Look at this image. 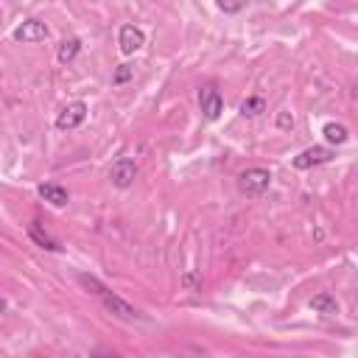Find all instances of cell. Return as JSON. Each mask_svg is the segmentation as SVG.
<instances>
[{"label": "cell", "instance_id": "19", "mask_svg": "<svg viewBox=\"0 0 358 358\" xmlns=\"http://www.w3.org/2000/svg\"><path fill=\"white\" fill-rule=\"evenodd\" d=\"M90 358H117V355H115V352H104V350H95V352L90 355Z\"/></svg>", "mask_w": 358, "mask_h": 358}, {"label": "cell", "instance_id": "12", "mask_svg": "<svg viewBox=\"0 0 358 358\" xmlns=\"http://www.w3.org/2000/svg\"><path fill=\"white\" fill-rule=\"evenodd\" d=\"M79 51H81V40H76V37H70V40H65V42H59V51H56V59H59L62 65H67V62H73V59L79 56Z\"/></svg>", "mask_w": 358, "mask_h": 358}, {"label": "cell", "instance_id": "14", "mask_svg": "<svg viewBox=\"0 0 358 358\" xmlns=\"http://www.w3.org/2000/svg\"><path fill=\"white\" fill-rule=\"evenodd\" d=\"M263 109H266V101L258 98V95H252V98H247V101L241 104V115H244V117H255V115H261Z\"/></svg>", "mask_w": 358, "mask_h": 358}, {"label": "cell", "instance_id": "15", "mask_svg": "<svg viewBox=\"0 0 358 358\" xmlns=\"http://www.w3.org/2000/svg\"><path fill=\"white\" fill-rule=\"evenodd\" d=\"M132 76H135V67H132V65H117L115 73H112V84H115V87H117V84H127Z\"/></svg>", "mask_w": 358, "mask_h": 358}, {"label": "cell", "instance_id": "11", "mask_svg": "<svg viewBox=\"0 0 358 358\" xmlns=\"http://www.w3.org/2000/svg\"><path fill=\"white\" fill-rule=\"evenodd\" d=\"M311 308H314L316 314H322V316H336V314H339V302H336V297H330V294L314 297V300H311Z\"/></svg>", "mask_w": 358, "mask_h": 358}, {"label": "cell", "instance_id": "1", "mask_svg": "<svg viewBox=\"0 0 358 358\" xmlns=\"http://www.w3.org/2000/svg\"><path fill=\"white\" fill-rule=\"evenodd\" d=\"M269 182H272V174L266 168H247L238 177V190L250 199H255V196H263L269 190Z\"/></svg>", "mask_w": 358, "mask_h": 358}, {"label": "cell", "instance_id": "7", "mask_svg": "<svg viewBox=\"0 0 358 358\" xmlns=\"http://www.w3.org/2000/svg\"><path fill=\"white\" fill-rule=\"evenodd\" d=\"M333 160V152L325 149V146H314V149H305L302 154L294 157V168L305 171V168H314V165H325Z\"/></svg>", "mask_w": 358, "mask_h": 358}, {"label": "cell", "instance_id": "10", "mask_svg": "<svg viewBox=\"0 0 358 358\" xmlns=\"http://www.w3.org/2000/svg\"><path fill=\"white\" fill-rule=\"evenodd\" d=\"M29 235H31V241H34V244H40V247L48 250V252H59V250H62V247L54 241V238L40 227V221H31V224H29Z\"/></svg>", "mask_w": 358, "mask_h": 358}, {"label": "cell", "instance_id": "18", "mask_svg": "<svg viewBox=\"0 0 358 358\" xmlns=\"http://www.w3.org/2000/svg\"><path fill=\"white\" fill-rule=\"evenodd\" d=\"M288 127H294V121L288 117V112H283V115H280V129H288Z\"/></svg>", "mask_w": 358, "mask_h": 358}, {"label": "cell", "instance_id": "13", "mask_svg": "<svg viewBox=\"0 0 358 358\" xmlns=\"http://www.w3.org/2000/svg\"><path fill=\"white\" fill-rule=\"evenodd\" d=\"M322 135H325V140H327V143H336V146L347 143V138H350L347 127H341V124H325Z\"/></svg>", "mask_w": 358, "mask_h": 358}, {"label": "cell", "instance_id": "17", "mask_svg": "<svg viewBox=\"0 0 358 358\" xmlns=\"http://www.w3.org/2000/svg\"><path fill=\"white\" fill-rule=\"evenodd\" d=\"M182 283H185L188 288H196V286H202V280H199L196 275H185V277H182Z\"/></svg>", "mask_w": 358, "mask_h": 358}, {"label": "cell", "instance_id": "3", "mask_svg": "<svg viewBox=\"0 0 358 358\" xmlns=\"http://www.w3.org/2000/svg\"><path fill=\"white\" fill-rule=\"evenodd\" d=\"M109 179H112V185H115V188H132V185H135V179H138V163H135V160H129V157H121V160H117V163L112 165Z\"/></svg>", "mask_w": 358, "mask_h": 358}, {"label": "cell", "instance_id": "20", "mask_svg": "<svg viewBox=\"0 0 358 358\" xmlns=\"http://www.w3.org/2000/svg\"><path fill=\"white\" fill-rule=\"evenodd\" d=\"M3 311H6V300L0 297V316H3Z\"/></svg>", "mask_w": 358, "mask_h": 358}, {"label": "cell", "instance_id": "9", "mask_svg": "<svg viewBox=\"0 0 358 358\" xmlns=\"http://www.w3.org/2000/svg\"><path fill=\"white\" fill-rule=\"evenodd\" d=\"M37 193H40L45 202H51L54 207H65V204L70 202L67 188H62V185H56V182H45V185H40V188H37Z\"/></svg>", "mask_w": 358, "mask_h": 358}, {"label": "cell", "instance_id": "4", "mask_svg": "<svg viewBox=\"0 0 358 358\" xmlns=\"http://www.w3.org/2000/svg\"><path fill=\"white\" fill-rule=\"evenodd\" d=\"M199 106H202V115L207 117V121H218V115L224 112V98L213 84H207L199 92Z\"/></svg>", "mask_w": 358, "mask_h": 358}, {"label": "cell", "instance_id": "5", "mask_svg": "<svg viewBox=\"0 0 358 358\" xmlns=\"http://www.w3.org/2000/svg\"><path fill=\"white\" fill-rule=\"evenodd\" d=\"M84 117H87V104H84V101H73V104H67V106L59 112L56 127H59L62 132H67V129H79V127L84 124Z\"/></svg>", "mask_w": 358, "mask_h": 358}, {"label": "cell", "instance_id": "8", "mask_svg": "<svg viewBox=\"0 0 358 358\" xmlns=\"http://www.w3.org/2000/svg\"><path fill=\"white\" fill-rule=\"evenodd\" d=\"M117 45H121L124 54H138L146 45V34L138 26H121V31H117Z\"/></svg>", "mask_w": 358, "mask_h": 358}, {"label": "cell", "instance_id": "6", "mask_svg": "<svg viewBox=\"0 0 358 358\" xmlns=\"http://www.w3.org/2000/svg\"><path fill=\"white\" fill-rule=\"evenodd\" d=\"M48 37V26L42 20H26L23 26L15 29V40L23 42V45H34V42H42Z\"/></svg>", "mask_w": 358, "mask_h": 358}, {"label": "cell", "instance_id": "2", "mask_svg": "<svg viewBox=\"0 0 358 358\" xmlns=\"http://www.w3.org/2000/svg\"><path fill=\"white\" fill-rule=\"evenodd\" d=\"M101 297V302H104V308L112 314V316H117V319H124V322H135V319H140V314H138V308H132L127 300H121L117 294H112L106 286H104V291L98 294Z\"/></svg>", "mask_w": 358, "mask_h": 358}, {"label": "cell", "instance_id": "16", "mask_svg": "<svg viewBox=\"0 0 358 358\" xmlns=\"http://www.w3.org/2000/svg\"><path fill=\"white\" fill-rule=\"evenodd\" d=\"M218 9H221L224 15H235V12H241V9H244V3H224V0H221Z\"/></svg>", "mask_w": 358, "mask_h": 358}]
</instances>
